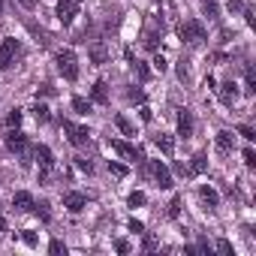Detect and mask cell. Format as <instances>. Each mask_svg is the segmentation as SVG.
<instances>
[{"mask_svg":"<svg viewBox=\"0 0 256 256\" xmlns=\"http://www.w3.org/2000/svg\"><path fill=\"white\" fill-rule=\"evenodd\" d=\"M18 54V40H4L0 42V70H10Z\"/></svg>","mask_w":256,"mask_h":256,"instance_id":"obj_6","label":"cell"},{"mask_svg":"<svg viewBox=\"0 0 256 256\" xmlns=\"http://www.w3.org/2000/svg\"><path fill=\"white\" fill-rule=\"evenodd\" d=\"M40 94H42V96H52V94H54V88H52V84H42V88L36 90V96H40Z\"/></svg>","mask_w":256,"mask_h":256,"instance_id":"obj_45","label":"cell"},{"mask_svg":"<svg viewBox=\"0 0 256 256\" xmlns=\"http://www.w3.org/2000/svg\"><path fill=\"white\" fill-rule=\"evenodd\" d=\"M18 4H22L24 10H34V6H36V0H18Z\"/></svg>","mask_w":256,"mask_h":256,"instance_id":"obj_47","label":"cell"},{"mask_svg":"<svg viewBox=\"0 0 256 256\" xmlns=\"http://www.w3.org/2000/svg\"><path fill=\"white\" fill-rule=\"evenodd\" d=\"M226 10H229V12H241V10H244V4H241V0H229Z\"/></svg>","mask_w":256,"mask_h":256,"instance_id":"obj_39","label":"cell"},{"mask_svg":"<svg viewBox=\"0 0 256 256\" xmlns=\"http://www.w3.org/2000/svg\"><path fill=\"white\" fill-rule=\"evenodd\" d=\"M72 4H78V0H72Z\"/></svg>","mask_w":256,"mask_h":256,"instance_id":"obj_50","label":"cell"},{"mask_svg":"<svg viewBox=\"0 0 256 256\" xmlns=\"http://www.w3.org/2000/svg\"><path fill=\"white\" fill-rule=\"evenodd\" d=\"M205 166H208V157H205V154H196L187 172H190V175H202V172H205Z\"/></svg>","mask_w":256,"mask_h":256,"instance_id":"obj_19","label":"cell"},{"mask_svg":"<svg viewBox=\"0 0 256 256\" xmlns=\"http://www.w3.org/2000/svg\"><path fill=\"white\" fill-rule=\"evenodd\" d=\"M22 241H24L28 247H36V244H40V238H36V232H30V229H24V232H22Z\"/></svg>","mask_w":256,"mask_h":256,"instance_id":"obj_28","label":"cell"},{"mask_svg":"<svg viewBox=\"0 0 256 256\" xmlns=\"http://www.w3.org/2000/svg\"><path fill=\"white\" fill-rule=\"evenodd\" d=\"M154 70H157V72H166V60H163V54L154 58Z\"/></svg>","mask_w":256,"mask_h":256,"instance_id":"obj_41","label":"cell"},{"mask_svg":"<svg viewBox=\"0 0 256 256\" xmlns=\"http://www.w3.org/2000/svg\"><path fill=\"white\" fill-rule=\"evenodd\" d=\"M0 12H4V0H0Z\"/></svg>","mask_w":256,"mask_h":256,"instance_id":"obj_49","label":"cell"},{"mask_svg":"<svg viewBox=\"0 0 256 256\" xmlns=\"http://www.w3.org/2000/svg\"><path fill=\"white\" fill-rule=\"evenodd\" d=\"M58 70H60V76L66 78V82H76L78 78V60H76V54L70 52V48H64V52H58Z\"/></svg>","mask_w":256,"mask_h":256,"instance_id":"obj_1","label":"cell"},{"mask_svg":"<svg viewBox=\"0 0 256 256\" xmlns=\"http://www.w3.org/2000/svg\"><path fill=\"white\" fill-rule=\"evenodd\" d=\"M217 250H220V253H232V241L220 238V241H217Z\"/></svg>","mask_w":256,"mask_h":256,"instance_id":"obj_38","label":"cell"},{"mask_svg":"<svg viewBox=\"0 0 256 256\" xmlns=\"http://www.w3.org/2000/svg\"><path fill=\"white\" fill-rule=\"evenodd\" d=\"M178 208H181V202L172 199V202H169V217H178Z\"/></svg>","mask_w":256,"mask_h":256,"instance_id":"obj_43","label":"cell"},{"mask_svg":"<svg viewBox=\"0 0 256 256\" xmlns=\"http://www.w3.org/2000/svg\"><path fill=\"white\" fill-rule=\"evenodd\" d=\"M60 126H64V133H66L70 145H76V148L88 145V139H90V133H88V126H82V124H72V120H64Z\"/></svg>","mask_w":256,"mask_h":256,"instance_id":"obj_3","label":"cell"},{"mask_svg":"<svg viewBox=\"0 0 256 256\" xmlns=\"http://www.w3.org/2000/svg\"><path fill=\"white\" fill-rule=\"evenodd\" d=\"M54 16H58L60 24H72L76 22V4H72V0H60L58 10H54Z\"/></svg>","mask_w":256,"mask_h":256,"instance_id":"obj_10","label":"cell"},{"mask_svg":"<svg viewBox=\"0 0 256 256\" xmlns=\"http://www.w3.org/2000/svg\"><path fill=\"white\" fill-rule=\"evenodd\" d=\"M12 208H16V211H30V208H34V196H30L28 190H18V193L12 196Z\"/></svg>","mask_w":256,"mask_h":256,"instance_id":"obj_14","label":"cell"},{"mask_svg":"<svg viewBox=\"0 0 256 256\" xmlns=\"http://www.w3.org/2000/svg\"><path fill=\"white\" fill-rule=\"evenodd\" d=\"M133 66H136V76H139L142 82H148V78H151V70H148V64H142V60H136Z\"/></svg>","mask_w":256,"mask_h":256,"instance_id":"obj_26","label":"cell"},{"mask_svg":"<svg viewBox=\"0 0 256 256\" xmlns=\"http://www.w3.org/2000/svg\"><path fill=\"white\" fill-rule=\"evenodd\" d=\"M108 172H112L114 178H124V175H126V169H124L120 163H112V160H108Z\"/></svg>","mask_w":256,"mask_h":256,"instance_id":"obj_32","label":"cell"},{"mask_svg":"<svg viewBox=\"0 0 256 256\" xmlns=\"http://www.w3.org/2000/svg\"><path fill=\"white\" fill-rule=\"evenodd\" d=\"M244 84H247V88H244L247 94H256V72H253V66L244 70Z\"/></svg>","mask_w":256,"mask_h":256,"instance_id":"obj_21","label":"cell"},{"mask_svg":"<svg viewBox=\"0 0 256 256\" xmlns=\"http://www.w3.org/2000/svg\"><path fill=\"white\" fill-rule=\"evenodd\" d=\"M151 175L157 178V187H160V190H169V187H172V175H169V169H166L160 160L151 163Z\"/></svg>","mask_w":256,"mask_h":256,"instance_id":"obj_9","label":"cell"},{"mask_svg":"<svg viewBox=\"0 0 256 256\" xmlns=\"http://www.w3.org/2000/svg\"><path fill=\"white\" fill-rule=\"evenodd\" d=\"M142 120H151V108H148L145 102H142Z\"/></svg>","mask_w":256,"mask_h":256,"instance_id":"obj_46","label":"cell"},{"mask_svg":"<svg viewBox=\"0 0 256 256\" xmlns=\"http://www.w3.org/2000/svg\"><path fill=\"white\" fill-rule=\"evenodd\" d=\"M30 211H36V214H40L42 220H52V211H48V202H40V205L34 202V208H30Z\"/></svg>","mask_w":256,"mask_h":256,"instance_id":"obj_27","label":"cell"},{"mask_svg":"<svg viewBox=\"0 0 256 256\" xmlns=\"http://www.w3.org/2000/svg\"><path fill=\"white\" fill-rule=\"evenodd\" d=\"M130 232H145V226H142V220H136V217H133V220H130Z\"/></svg>","mask_w":256,"mask_h":256,"instance_id":"obj_44","label":"cell"},{"mask_svg":"<svg viewBox=\"0 0 256 256\" xmlns=\"http://www.w3.org/2000/svg\"><path fill=\"white\" fill-rule=\"evenodd\" d=\"M238 136H244L247 142H253V139H256V133L250 130V126H247V124H241V126H238Z\"/></svg>","mask_w":256,"mask_h":256,"instance_id":"obj_33","label":"cell"},{"mask_svg":"<svg viewBox=\"0 0 256 256\" xmlns=\"http://www.w3.org/2000/svg\"><path fill=\"white\" fill-rule=\"evenodd\" d=\"M145 46L154 52V48H157V34H148V36H145Z\"/></svg>","mask_w":256,"mask_h":256,"instance_id":"obj_42","label":"cell"},{"mask_svg":"<svg viewBox=\"0 0 256 256\" xmlns=\"http://www.w3.org/2000/svg\"><path fill=\"white\" fill-rule=\"evenodd\" d=\"M199 202H202L205 208H217V193H214L208 184H202V187H199Z\"/></svg>","mask_w":256,"mask_h":256,"instance_id":"obj_17","label":"cell"},{"mask_svg":"<svg viewBox=\"0 0 256 256\" xmlns=\"http://www.w3.org/2000/svg\"><path fill=\"white\" fill-rule=\"evenodd\" d=\"M114 124H118V130H120L124 136H136V130H133V124L126 120L124 114H118V118H114Z\"/></svg>","mask_w":256,"mask_h":256,"instance_id":"obj_20","label":"cell"},{"mask_svg":"<svg viewBox=\"0 0 256 256\" xmlns=\"http://www.w3.org/2000/svg\"><path fill=\"white\" fill-rule=\"evenodd\" d=\"M241 12H244V18H247V24L253 28V24H256V16H253V10H250V6H244Z\"/></svg>","mask_w":256,"mask_h":256,"instance_id":"obj_40","label":"cell"},{"mask_svg":"<svg viewBox=\"0 0 256 256\" xmlns=\"http://www.w3.org/2000/svg\"><path fill=\"white\" fill-rule=\"evenodd\" d=\"M34 154H36V160H40V169H42V172H40V178L46 181V178L52 175V169H54V154H52V148H48V145H40Z\"/></svg>","mask_w":256,"mask_h":256,"instance_id":"obj_5","label":"cell"},{"mask_svg":"<svg viewBox=\"0 0 256 256\" xmlns=\"http://www.w3.org/2000/svg\"><path fill=\"white\" fill-rule=\"evenodd\" d=\"M202 10H205L208 18H217V12H220L217 10V0H202Z\"/></svg>","mask_w":256,"mask_h":256,"instance_id":"obj_25","label":"cell"},{"mask_svg":"<svg viewBox=\"0 0 256 256\" xmlns=\"http://www.w3.org/2000/svg\"><path fill=\"white\" fill-rule=\"evenodd\" d=\"M178 34H181V40H184L187 46H202V42L208 40V34H205V28H202L199 22H184V24L178 28Z\"/></svg>","mask_w":256,"mask_h":256,"instance_id":"obj_2","label":"cell"},{"mask_svg":"<svg viewBox=\"0 0 256 256\" xmlns=\"http://www.w3.org/2000/svg\"><path fill=\"white\" fill-rule=\"evenodd\" d=\"M178 136H184V139L193 136V114H190L187 108L178 112Z\"/></svg>","mask_w":256,"mask_h":256,"instance_id":"obj_12","label":"cell"},{"mask_svg":"<svg viewBox=\"0 0 256 256\" xmlns=\"http://www.w3.org/2000/svg\"><path fill=\"white\" fill-rule=\"evenodd\" d=\"M64 205H66L70 211H82V208L88 205V196H84V193H66V196H64Z\"/></svg>","mask_w":256,"mask_h":256,"instance_id":"obj_15","label":"cell"},{"mask_svg":"<svg viewBox=\"0 0 256 256\" xmlns=\"http://www.w3.org/2000/svg\"><path fill=\"white\" fill-rule=\"evenodd\" d=\"M90 96H94V102H108V88H106V82H102V78H100V82H94Z\"/></svg>","mask_w":256,"mask_h":256,"instance_id":"obj_18","label":"cell"},{"mask_svg":"<svg viewBox=\"0 0 256 256\" xmlns=\"http://www.w3.org/2000/svg\"><path fill=\"white\" fill-rule=\"evenodd\" d=\"M112 151H118L124 160H130V163H139V160H145V154H142L139 148L126 145V142H112Z\"/></svg>","mask_w":256,"mask_h":256,"instance_id":"obj_7","label":"cell"},{"mask_svg":"<svg viewBox=\"0 0 256 256\" xmlns=\"http://www.w3.org/2000/svg\"><path fill=\"white\" fill-rule=\"evenodd\" d=\"M142 247H145V250H157V238H154V235H145Z\"/></svg>","mask_w":256,"mask_h":256,"instance_id":"obj_37","label":"cell"},{"mask_svg":"<svg viewBox=\"0 0 256 256\" xmlns=\"http://www.w3.org/2000/svg\"><path fill=\"white\" fill-rule=\"evenodd\" d=\"M88 54H90V60H94V64H106V60H108V48H106V42H102V40L90 42Z\"/></svg>","mask_w":256,"mask_h":256,"instance_id":"obj_13","label":"cell"},{"mask_svg":"<svg viewBox=\"0 0 256 256\" xmlns=\"http://www.w3.org/2000/svg\"><path fill=\"white\" fill-rule=\"evenodd\" d=\"M244 166H250V169L256 166V154H253V148H247V151H244Z\"/></svg>","mask_w":256,"mask_h":256,"instance_id":"obj_34","label":"cell"},{"mask_svg":"<svg viewBox=\"0 0 256 256\" xmlns=\"http://www.w3.org/2000/svg\"><path fill=\"white\" fill-rule=\"evenodd\" d=\"M154 145L166 154V157H172L175 154V139L172 136H166V133H160V136H154Z\"/></svg>","mask_w":256,"mask_h":256,"instance_id":"obj_16","label":"cell"},{"mask_svg":"<svg viewBox=\"0 0 256 256\" xmlns=\"http://www.w3.org/2000/svg\"><path fill=\"white\" fill-rule=\"evenodd\" d=\"M214 145H217L220 154H232V148H235V136H232L229 130H220V133L214 136Z\"/></svg>","mask_w":256,"mask_h":256,"instance_id":"obj_11","label":"cell"},{"mask_svg":"<svg viewBox=\"0 0 256 256\" xmlns=\"http://www.w3.org/2000/svg\"><path fill=\"white\" fill-rule=\"evenodd\" d=\"M217 94H220V102L229 106V108L238 102V84H235V82H223V84L217 88Z\"/></svg>","mask_w":256,"mask_h":256,"instance_id":"obj_8","label":"cell"},{"mask_svg":"<svg viewBox=\"0 0 256 256\" xmlns=\"http://www.w3.org/2000/svg\"><path fill=\"white\" fill-rule=\"evenodd\" d=\"M72 108H76L78 114H88V112H90V100H84V96H72Z\"/></svg>","mask_w":256,"mask_h":256,"instance_id":"obj_24","label":"cell"},{"mask_svg":"<svg viewBox=\"0 0 256 256\" xmlns=\"http://www.w3.org/2000/svg\"><path fill=\"white\" fill-rule=\"evenodd\" d=\"M48 253H52V256H60V253H66V247H64V241H58V238H54V241L48 244Z\"/></svg>","mask_w":256,"mask_h":256,"instance_id":"obj_30","label":"cell"},{"mask_svg":"<svg viewBox=\"0 0 256 256\" xmlns=\"http://www.w3.org/2000/svg\"><path fill=\"white\" fill-rule=\"evenodd\" d=\"M114 250H118V253H130V241L118 238V241H114Z\"/></svg>","mask_w":256,"mask_h":256,"instance_id":"obj_35","label":"cell"},{"mask_svg":"<svg viewBox=\"0 0 256 256\" xmlns=\"http://www.w3.org/2000/svg\"><path fill=\"white\" fill-rule=\"evenodd\" d=\"M76 166H78L82 172H88V175L94 172V163H90V160H84V157H76Z\"/></svg>","mask_w":256,"mask_h":256,"instance_id":"obj_31","label":"cell"},{"mask_svg":"<svg viewBox=\"0 0 256 256\" xmlns=\"http://www.w3.org/2000/svg\"><path fill=\"white\" fill-rule=\"evenodd\" d=\"M126 205H130V208H142L145 205V193L142 190H133L130 196H126Z\"/></svg>","mask_w":256,"mask_h":256,"instance_id":"obj_23","label":"cell"},{"mask_svg":"<svg viewBox=\"0 0 256 256\" xmlns=\"http://www.w3.org/2000/svg\"><path fill=\"white\" fill-rule=\"evenodd\" d=\"M18 124H22V112H18V108H12V112L6 114V126H18Z\"/></svg>","mask_w":256,"mask_h":256,"instance_id":"obj_29","label":"cell"},{"mask_svg":"<svg viewBox=\"0 0 256 256\" xmlns=\"http://www.w3.org/2000/svg\"><path fill=\"white\" fill-rule=\"evenodd\" d=\"M126 96H130V102H145V94H142V90H136V88L126 94Z\"/></svg>","mask_w":256,"mask_h":256,"instance_id":"obj_36","label":"cell"},{"mask_svg":"<svg viewBox=\"0 0 256 256\" xmlns=\"http://www.w3.org/2000/svg\"><path fill=\"white\" fill-rule=\"evenodd\" d=\"M4 229H6V223H4V220H0V232H4Z\"/></svg>","mask_w":256,"mask_h":256,"instance_id":"obj_48","label":"cell"},{"mask_svg":"<svg viewBox=\"0 0 256 256\" xmlns=\"http://www.w3.org/2000/svg\"><path fill=\"white\" fill-rule=\"evenodd\" d=\"M34 114H36V120H40V124H48V120H52V112H48V106H42V102H36V106H34Z\"/></svg>","mask_w":256,"mask_h":256,"instance_id":"obj_22","label":"cell"},{"mask_svg":"<svg viewBox=\"0 0 256 256\" xmlns=\"http://www.w3.org/2000/svg\"><path fill=\"white\" fill-rule=\"evenodd\" d=\"M6 148H10L12 154H18V157H28V154H30V148H28V136L18 133V130H10V133H6Z\"/></svg>","mask_w":256,"mask_h":256,"instance_id":"obj_4","label":"cell"}]
</instances>
